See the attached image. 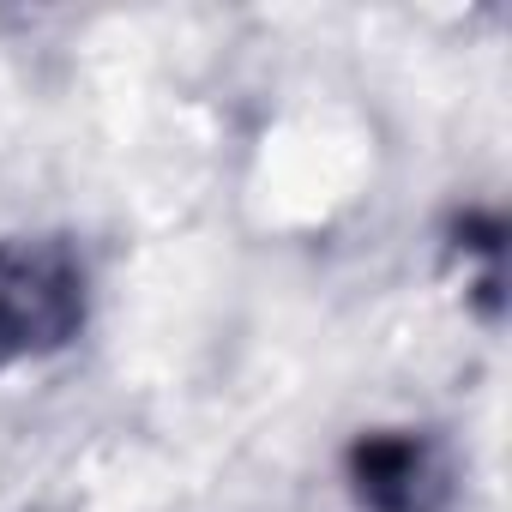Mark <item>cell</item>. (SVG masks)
Returning <instances> with one entry per match:
<instances>
[{
    "label": "cell",
    "instance_id": "1",
    "mask_svg": "<svg viewBox=\"0 0 512 512\" xmlns=\"http://www.w3.org/2000/svg\"><path fill=\"white\" fill-rule=\"evenodd\" d=\"M91 320V272L67 235L0 241V368L67 350Z\"/></svg>",
    "mask_w": 512,
    "mask_h": 512
},
{
    "label": "cell",
    "instance_id": "2",
    "mask_svg": "<svg viewBox=\"0 0 512 512\" xmlns=\"http://www.w3.org/2000/svg\"><path fill=\"white\" fill-rule=\"evenodd\" d=\"M344 476L362 512H440L452 470L434 434L422 428H368L344 452Z\"/></svg>",
    "mask_w": 512,
    "mask_h": 512
}]
</instances>
